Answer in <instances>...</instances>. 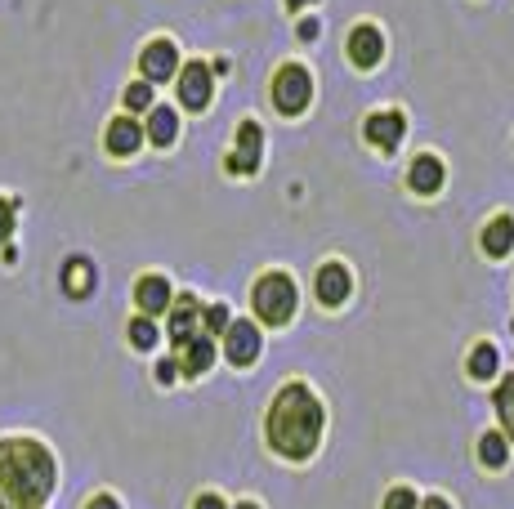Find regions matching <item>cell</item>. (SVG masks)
Instances as JSON below:
<instances>
[{"mask_svg": "<svg viewBox=\"0 0 514 509\" xmlns=\"http://www.w3.org/2000/svg\"><path fill=\"white\" fill-rule=\"evenodd\" d=\"M54 456L36 438L0 443V509H41L54 492Z\"/></svg>", "mask_w": 514, "mask_h": 509, "instance_id": "cell-1", "label": "cell"}, {"mask_svg": "<svg viewBox=\"0 0 514 509\" xmlns=\"http://www.w3.org/2000/svg\"><path fill=\"white\" fill-rule=\"evenodd\" d=\"M322 402L309 384L291 380L269 407V447L287 460H309L322 443Z\"/></svg>", "mask_w": 514, "mask_h": 509, "instance_id": "cell-2", "label": "cell"}, {"mask_svg": "<svg viewBox=\"0 0 514 509\" xmlns=\"http://www.w3.org/2000/svg\"><path fill=\"white\" fill-rule=\"evenodd\" d=\"M295 300L300 295H295V282L287 273H264L251 291V304L264 326H287L295 318Z\"/></svg>", "mask_w": 514, "mask_h": 509, "instance_id": "cell-3", "label": "cell"}, {"mask_svg": "<svg viewBox=\"0 0 514 509\" xmlns=\"http://www.w3.org/2000/svg\"><path fill=\"white\" fill-rule=\"evenodd\" d=\"M309 99H313V76L304 72L300 63H287L278 76H273V103H278V112L300 117V112L309 108Z\"/></svg>", "mask_w": 514, "mask_h": 509, "instance_id": "cell-4", "label": "cell"}, {"mask_svg": "<svg viewBox=\"0 0 514 509\" xmlns=\"http://www.w3.org/2000/svg\"><path fill=\"white\" fill-rule=\"evenodd\" d=\"M211 94H215V72L202 59L179 67V103H184L188 112H206L211 108Z\"/></svg>", "mask_w": 514, "mask_h": 509, "instance_id": "cell-5", "label": "cell"}, {"mask_svg": "<svg viewBox=\"0 0 514 509\" xmlns=\"http://www.w3.org/2000/svg\"><path fill=\"white\" fill-rule=\"evenodd\" d=\"M224 358L233 362V367H251L255 358H260V326L255 322H228L224 331Z\"/></svg>", "mask_w": 514, "mask_h": 509, "instance_id": "cell-6", "label": "cell"}, {"mask_svg": "<svg viewBox=\"0 0 514 509\" xmlns=\"http://www.w3.org/2000/svg\"><path fill=\"white\" fill-rule=\"evenodd\" d=\"M260 148H264L260 126H255V121H242V126H237L233 152H228V170H233V175H255V170H260Z\"/></svg>", "mask_w": 514, "mask_h": 509, "instance_id": "cell-7", "label": "cell"}, {"mask_svg": "<svg viewBox=\"0 0 514 509\" xmlns=\"http://www.w3.org/2000/svg\"><path fill=\"white\" fill-rule=\"evenodd\" d=\"M139 72H144L148 85H166L170 76H179V50L175 41H152L144 54H139Z\"/></svg>", "mask_w": 514, "mask_h": 509, "instance_id": "cell-8", "label": "cell"}, {"mask_svg": "<svg viewBox=\"0 0 514 509\" xmlns=\"http://www.w3.org/2000/svg\"><path fill=\"white\" fill-rule=\"evenodd\" d=\"M349 291H354V277H349L345 264H322L318 268V282H313V295H318L327 309H336V304L349 300Z\"/></svg>", "mask_w": 514, "mask_h": 509, "instance_id": "cell-9", "label": "cell"}, {"mask_svg": "<svg viewBox=\"0 0 514 509\" xmlns=\"http://www.w3.org/2000/svg\"><path fill=\"white\" fill-rule=\"evenodd\" d=\"M407 134V117L403 112H371L367 117V143L380 152H394Z\"/></svg>", "mask_w": 514, "mask_h": 509, "instance_id": "cell-10", "label": "cell"}, {"mask_svg": "<svg viewBox=\"0 0 514 509\" xmlns=\"http://www.w3.org/2000/svg\"><path fill=\"white\" fill-rule=\"evenodd\" d=\"M349 59L363 67V72H371V67L385 59V36H380V27L363 23V27H354V32H349Z\"/></svg>", "mask_w": 514, "mask_h": 509, "instance_id": "cell-11", "label": "cell"}, {"mask_svg": "<svg viewBox=\"0 0 514 509\" xmlns=\"http://www.w3.org/2000/svg\"><path fill=\"white\" fill-rule=\"evenodd\" d=\"M184 376H206V371L215 367V340L211 335H193V340H184L179 344V362H175Z\"/></svg>", "mask_w": 514, "mask_h": 509, "instance_id": "cell-12", "label": "cell"}, {"mask_svg": "<svg viewBox=\"0 0 514 509\" xmlns=\"http://www.w3.org/2000/svg\"><path fill=\"white\" fill-rule=\"evenodd\" d=\"M170 282L166 277H157V273H148V277H139V286H135V304L144 309V318H161V313H170Z\"/></svg>", "mask_w": 514, "mask_h": 509, "instance_id": "cell-13", "label": "cell"}, {"mask_svg": "<svg viewBox=\"0 0 514 509\" xmlns=\"http://www.w3.org/2000/svg\"><path fill=\"white\" fill-rule=\"evenodd\" d=\"M103 143H108L112 157H135V152L144 148V126H139L135 117H117L108 126V139Z\"/></svg>", "mask_w": 514, "mask_h": 509, "instance_id": "cell-14", "label": "cell"}, {"mask_svg": "<svg viewBox=\"0 0 514 509\" xmlns=\"http://www.w3.org/2000/svg\"><path fill=\"white\" fill-rule=\"evenodd\" d=\"M407 184H412V192H421V197H434V192L443 188V161L439 157H416L412 170H407Z\"/></svg>", "mask_w": 514, "mask_h": 509, "instance_id": "cell-15", "label": "cell"}, {"mask_svg": "<svg viewBox=\"0 0 514 509\" xmlns=\"http://www.w3.org/2000/svg\"><path fill=\"white\" fill-rule=\"evenodd\" d=\"M144 139H152L157 148H170V143L179 139V117H175V108H161V103H152V108H148Z\"/></svg>", "mask_w": 514, "mask_h": 509, "instance_id": "cell-16", "label": "cell"}, {"mask_svg": "<svg viewBox=\"0 0 514 509\" xmlns=\"http://www.w3.org/2000/svg\"><path fill=\"white\" fill-rule=\"evenodd\" d=\"M197 318H202V309H197L193 295H184V300L170 309V340H175V349H179L184 340H193V335H197Z\"/></svg>", "mask_w": 514, "mask_h": 509, "instance_id": "cell-17", "label": "cell"}, {"mask_svg": "<svg viewBox=\"0 0 514 509\" xmlns=\"http://www.w3.org/2000/svg\"><path fill=\"white\" fill-rule=\"evenodd\" d=\"M510 251H514V219L510 215H497L488 228H483V255L506 259Z\"/></svg>", "mask_w": 514, "mask_h": 509, "instance_id": "cell-18", "label": "cell"}, {"mask_svg": "<svg viewBox=\"0 0 514 509\" xmlns=\"http://www.w3.org/2000/svg\"><path fill=\"white\" fill-rule=\"evenodd\" d=\"M63 291L72 295V300H85V295L94 291V264L90 259H68V264H63Z\"/></svg>", "mask_w": 514, "mask_h": 509, "instance_id": "cell-19", "label": "cell"}, {"mask_svg": "<svg viewBox=\"0 0 514 509\" xmlns=\"http://www.w3.org/2000/svg\"><path fill=\"white\" fill-rule=\"evenodd\" d=\"M506 460H510L506 434H483V438H479V465H483V469H501Z\"/></svg>", "mask_w": 514, "mask_h": 509, "instance_id": "cell-20", "label": "cell"}, {"mask_svg": "<svg viewBox=\"0 0 514 509\" xmlns=\"http://www.w3.org/2000/svg\"><path fill=\"white\" fill-rule=\"evenodd\" d=\"M497 416L506 425V443H514V376L497 384Z\"/></svg>", "mask_w": 514, "mask_h": 509, "instance_id": "cell-21", "label": "cell"}, {"mask_svg": "<svg viewBox=\"0 0 514 509\" xmlns=\"http://www.w3.org/2000/svg\"><path fill=\"white\" fill-rule=\"evenodd\" d=\"M497 367H501V358H497V349H492V344H479V349L470 353V376L474 380H492V376H497Z\"/></svg>", "mask_w": 514, "mask_h": 509, "instance_id": "cell-22", "label": "cell"}, {"mask_svg": "<svg viewBox=\"0 0 514 509\" xmlns=\"http://www.w3.org/2000/svg\"><path fill=\"white\" fill-rule=\"evenodd\" d=\"M130 344H135V349H157V322L152 318H144V313H139L135 322H130Z\"/></svg>", "mask_w": 514, "mask_h": 509, "instance_id": "cell-23", "label": "cell"}, {"mask_svg": "<svg viewBox=\"0 0 514 509\" xmlns=\"http://www.w3.org/2000/svg\"><path fill=\"white\" fill-rule=\"evenodd\" d=\"M126 108H130V112H148V108H152V85H148V81H135V85H130V90H126Z\"/></svg>", "mask_w": 514, "mask_h": 509, "instance_id": "cell-24", "label": "cell"}, {"mask_svg": "<svg viewBox=\"0 0 514 509\" xmlns=\"http://www.w3.org/2000/svg\"><path fill=\"white\" fill-rule=\"evenodd\" d=\"M202 322H206V335L215 340V335H224V331H228V322H233V318H228L224 304H211V309L202 313Z\"/></svg>", "mask_w": 514, "mask_h": 509, "instance_id": "cell-25", "label": "cell"}, {"mask_svg": "<svg viewBox=\"0 0 514 509\" xmlns=\"http://www.w3.org/2000/svg\"><path fill=\"white\" fill-rule=\"evenodd\" d=\"M14 215H18V206H14V201L0 197V246H5L9 237H14Z\"/></svg>", "mask_w": 514, "mask_h": 509, "instance_id": "cell-26", "label": "cell"}, {"mask_svg": "<svg viewBox=\"0 0 514 509\" xmlns=\"http://www.w3.org/2000/svg\"><path fill=\"white\" fill-rule=\"evenodd\" d=\"M385 509H416V492L412 487H394V492L385 496Z\"/></svg>", "mask_w": 514, "mask_h": 509, "instance_id": "cell-27", "label": "cell"}, {"mask_svg": "<svg viewBox=\"0 0 514 509\" xmlns=\"http://www.w3.org/2000/svg\"><path fill=\"white\" fill-rule=\"evenodd\" d=\"M175 376H179V367H175V362H157V384H175Z\"/></svg>", "mask_w": 514, "mask_h": 509, "instance_id": "cell-28", "label": "cell"}, {"mask_svg": "<svg viewBox=\"0 0 514 509\" xmlns=\"http://www.w3.org/2000/svg\"><path fill=\"white\" fill-rule=\"evenodd\" d=\"M295 32H300V41H318V32H322V27L313 23V18H304V23L295 27Z\"/></svg>", "mask_w": 514, "mask_h": 509, "instance_id": "cell-29", "label": "cell"}, {"mask_svg": "<svg viewBox=\"0 0 514 509\" xmlns=\"http://www.w3.org/2000/svg\"><path fill=\"white\" fill-rule=\"evenodd\" d=\"M193 509H228L224 501H220V496H197V505Z\"/></svg>", "mask_w": 514, "mask_h": 509, "instance_id": "cell-30", "label": "cell"}, {"mask_svg": "<svg viewBox=\"0 0 514 509\" xmlns=\"http://www.w3.org/2000/svg\"><path fill=\"white\" fill-rule=\"evenodd\" d=\"M85 509H121L117 501H112V496H94V501L90 505H85Z\"/></svg>", "mask_w": 514, "mask_h": 509, "instance_id": "cell-31", "label": "cell"}, {"mask_svg": "<svg viewBox=\"0 0 514 509\" xmlns=\"http://www.w3.org/2000/svg\"><path fill=\"white\" fill-rule=\"evenodd\" d=\"M421 509H452V505H447V501H443V496H430V501H425Z\"/></svg>", "mask_w": 514, "mask_h": 509, "instance_id": "cell-32", "label": "cell"}, {"mask_svg": "<svg viewBox=\"0 0 514 509\" xmlns=\"http://www.w3.org/2000/svg\"><path fill=\"white\" fill-rule=\"evenodd\" d=\"M304 5H313V0H287V9H304Z\"/></svg>", "mask_w": 514, "mask_h": 509, "instance_id": "cell-33", "label": "cell"}, {"mask_svg": "<svg viewBox=\"0 0 514 509\" xmlns=\"http://www.w3.org/2000/svg\"><path fill=\"white\" fill-rule=\"evenodd\" d=\"M233 509H260V505H255V501H242V505H233Z\"/></svg>", "mask_w": 514, "mask_h": 509, "instance_id": "cell-34", "label": "cell"}]
</instances>
